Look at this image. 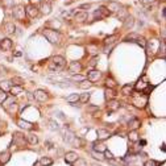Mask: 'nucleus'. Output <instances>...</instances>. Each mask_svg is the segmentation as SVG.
Returning a JSON list of instances; mask_svg holds the SVG:
<instances>
[{
    "label": "nucleus",
    "instance_id": "nucleus-1",
    "mask_svg": "<svg viewBox=\"0 0 166 166\" xmlns=\"http://www.w3.org/2000/svg\"><path fill=\"white\" fill-rule=\"evenodd\" d=\"M42 35L46 40L49 41L50 44H58L61 40V36L55 29H50V28H45L42 30Z\"/></svg>",
    "mask_w": 166,
    "mask_h": 166
},
{
    "label": "nucleus",
    "instance_id": "nucleus-2",
    "mask_svg": "<svg viewBox=\"0 0 166 166\" xmlns=\"http://www.w3.org/2000/svg\"><path fill=\"white\" fill-rule=\"evenodd\" d=\"M132 103H133V106L136 108L142 109L148 104V96L144 92H140V94H136V95L132 94Z\"/></svg>",
    "mask_w": 166,
    "mask_h": 166
},
{
    "label": "nucleus",
    "instance_id": "nucleus-3",
    "mask_svg": "<svg viewBox=\"0 0 166 166\" xmlns=\"http://www.w3.org/2000/svg\"><path fill=\"white\" fill-rule=\"evenodd\" d=\"M65 66H66L65 58L61 57V55H54V57L52 58V62H50L49 67H50V70H53V71H59Z\"/></svg>",
    "mask_w": 166,
    "mask_h": 166
},
{
    "label": "nucleus",
    "instance_id": "nucleus-4",
    "mask_svg": "<svg viewBox=\"0 0 166 166\" xmlns=\"http://www.w3.org/2000/svg\"><path fill=\"white\" fill-rule=\"evenodd\" d=\"M12 15H13V19L15 20H19V21H23L25 19V8L23 6H16L12 11Z\"/></svg>",
    "mask_w": 166,
    "mask_h": 166
},
{
    "label": "nucleus",
    "instance_id": "nucleus-5",
    "mask_svg": "<svg viewBox=\"0 0 166 166\" xmlns=\"http://www.w3.org/2000/svg\"><path fill=\"white\" fill-rule=\"evenodd\" d=\"M38 13H40V9H38V7L35 6V4H28V6L25 7V15L28 17L35 19L38 16Z\"/></svg>",
    "mask_w": 166,
    "mask_h": 166
},
{
    "label": "nucleus",
    "instance_id": "nucleus-6",
    "mask_svg": "<svg viewBox=\"0 0 166 166\" xmlns=\"http://www.w3.org/2000/svg\"><path fill=\"white\" fill-rule=\"evenodd\" d=\"M109 15H111V13H109V11L107 9V7L102 6V7H99V8L94 12V17L96 19V20H102V19L108 17Z\"/></svg>",
    "mask_w": 166,
    "mask_h": 166
},
{
    "label": "nucleus",
    "instance_id": "nucleus-7",
    "mask_svg": "<svg viewBox=\"0 0 166 166\" xmlns=\"http://www.w3.org/2000/svg\"><path fill=\"white\" fill-rule=\"evenodd\" d=\"M102 77V73L99 71V70H91V71L87 74V80H90V82H96V80H99Z\"/></svg>",
    "mask_w": 166,
    "mask_h": 166
},
{
    "label": "nucleus",
    "instance_id": "nucleus-8",
    "mask_svg": "<svg viewBox=\"0 0 166 166\" xmlns=\"http://www.w3.org/2000/svg\"><path fill=\"white\" fill-rule=\"evenodd\" d=\"M119 108H120V102L119 100H116V99H111V100H108V103H107V109H108L109 112L118 111Z\"/></svg>",
    "mask_w": 166,
    "mask_h": 166
},
{
    "label": "nucleus",
    "instance_id": "nucleus-9",
    "mask_svg": "<svg viewBox=\"0 0 166 166\" xmlns=\"http://www.w3.org/2000/svg\"><path fill=\"white\" fill-rule=\"evenodd\" d=\"M35 99H37L38 102H46L49 99V95L46 91H44V90H37V91L35 92Z\"/></svg>",
    "mask_w": 166,
    "mask_h": 166
},
{
    "label": "nucleus",
    "instance_id": "nucleus-10",
    "mask_svg": "<svg viewBox=\"0 0 166 166\" xmlns=\"http://www.w3.org/2000/svg\"><path fill=\"white\" fill-rule=\"evenodd\" d=\"M13 48V42H12V40H9V38H3V40L0 41V49H3V50H11V49Z\"/></svg>",
    "mask_w": 166,
    "mask_h": 166
},
{
    "label": "nucleus",
    "instance_id": "nucleus-11",
    "mask_svg": "<svg viewBox=\"0 0 166 166\" xmlns=\"http://www.w3.org/2000/svg\"><path fill=\"white\" fill-rule=\"evenodd\" d=\"M140 125H141V121L138 120L137 118H133V119H131V120L128 121L129 131H137V129L140 128Z\"/></svg>",
    "mask_w": 166,
    "mask_h": 166
},
{
    "label": "nucleus",
    "instance_id": "nucleus-12",
    "mask_svg": "<svg viewBox=\"0 0 166 166\" xmlns=\"http://www.w3.org/2000/svg\"><path fill=\"white\" fill-rule=\"evenodd\" d=\"M38 9H41L44 15H49L50 12H52V6H50V3H49V1L42 0V1L40 3V8H38Z\"/></svg>",
    "mask_w": 166,
    "mask_h": 166
},
{
    "label": "nucleus",
    "instance_id": "nucleus-13",
    "mask_svg": "<svg viewBox=\"0 0 166 166\" xmlns=\"http://www.w3.org/2000/svg\"><path fill=\"white\" fill-rule=\"evenodd\" d=\"M96 135H98V140L103 141V140H107V138L111 136V133H109V131H107V129L100 128L96 131Z\"/></svg>",
    "mask_w": 166,
    "mask_h": 166
},
{
    "label": "nucleus",
    "instance_id": "nucleus-14",
    "mask_svg": "<svg viewBox=\"0 0 166 166\" xmlns=\"http://www.w3.org/2000/svg\"><path fill=\"white\" fill-rule=\"evenodd\" d=\"M69 70L73 74H78L82 71V65H80V62H71L69 66Z\"/></svg>",
    "mask_w": 166,
    "mask_h": 166
},
{
    "label": "nucleus",
    "instance_id": "nucleus-15",
    "mask_svg": "<svg viewBox=\"0 0 166 166\" xmlns=\"http://www.w3.org/2000/svg\"><path fill=\"white\" fill-rule=\"evenodd\" d=\"M120 8H123V7H121L118 1H109V3L107 4V9L109 11V13H112V12H118Z\"/></svg>",
    "mask_w": 166,
    "mask_h": 166
},
{
    "label": "nucleus",
    "instance_id": "nucleus-16",
    "mask_svg": "<svg viewBox=\"0 0 166 166\" xmlns=\"http://www.w3.org/2000/svg\"><path fill=\"white\" fill-rule=\"evenodd\" d=\"M123 21H124V28L125 29H131L132 26L135 25V19H133V16H131V15H128Z\"/></svg>",
    "mask_w": 166,
    "mask_h": 166
},
{
    "label": "nucleus",
    "instance_id": "nucleus-17",
    "mask_svg": "<svg viewBox=\"0 0 166 166\" xmlns=\"http://www.w3.org/2000/svg\"><path fill=\"white\" fill-rule=\"evenodd\" d=\"M92 149H94V152H96V153H104L107 150V146L100 142H94L92 144Z\"/></svg>",
    "mask_w": 166,
    "mask_h": 166
},
{
    "label": "nucleus",
    "instance_id": "nucleus-18",
    "mask_svg": "<svg viewBox=\"0 0 166 166\" xmlns=\"http://www.w3.org/2000/svg\"><path fill=\"white\" fill-rule=\"evenodd\" d=\"M74 17H75V20H78V21H86L87 19H89V13H87L86 11H80L74 15Z\"/></svg>",
    "mask_w": 166,
    "mask_h": 166
},
{
    "label": "nucleus",
    "instance_id": "nucleus-19",
    "mask_svg": "<svg viewBox=\"0 0 166 166\" xmlns=\"http://www.w3.org/2000/svg\"><path fill=\"white\" fill-rule=\"evenodd\" d=\"M17 125L20 127V128H23V129H26V131H30V129L33 128V124H32V123H29V121L23 120V119H20V120H17Z\"/></svg>",
    "mask_w": 166,
    "mask_h": 166
},
{
    "label": "nucleus",
    "instance_id": "nucleus-20",
    "mask_svg": "<svg viewBox=\"0 0 166 166\" xmlns=\"http://www.w3.org/2000/svg\"><path fill=\"white\" fill-rule=\"evenodd\" d=\"M77 158H78V154H77V153H74V152L66 153V156H65L66 163H73L74 161H77Z\"/></svg>",
    "mask_w": 166,
    "mask_h": 166
},
{
    "label": "nucleus",
    "instance_id": "nucleus-21",
    "mask_svg": "<svg viewBox=\"0 0 166 166\" xmlns=\"http://www.w3.org/2000/svg\"><path fill=\"white\" fill-rule=\"evenodd\" d=\"M119 40V36L118 35H112V36H108V37H106V40H104V45H113L116 41Z\"/></svg>",
    "mask_w": 166,
    "mask_h": 166
},
{
    "label": "nucleus",
    "instance_id": "nucleus-22",
    "mask_svg": "<svg viewBox=\"0 0 166 166\" xmlns=\"http://www.w3.org/2000/svg\"><path fill=\"white\" fill-rule=\"evenodd\" d=\"M12 87V82L11 80H3V82H0V90L4 92L9 91V89Z\"/></svg>",
    "mask_w": 166,
    "mask_h": 166
},
{
    "label": "nucleus",
    "instance_id": "nucleus-23",
    "mask_svg": "<svg viewBox=\"0 0 166 166\" xmlns=\"http://www.w3.org/2000/svg\"><path fill=\"white\" fill-rule=\"evenodd\" d=\"M26 141H28L29 144H32V145H37L38 144V137L35 135V133H29V135L26 136Z\"/></svg>",
    "mask_w": 166,
    "mask_h": 166
},
{
    "label": "nucleus",
    "instance_id": "nucleus-24",
    "mask_svg": "<svg viewBox=\"0 0 166 166\" xmlns=\"http://www.w3.org/2000/svg\"><path fill=\"white\" fill-rule=\"evenodd\" d=\"M121 94L123 95H132L133 94V84H125V86H123Z\"/></svg>",
    "mask_w": 166,
    "mask_h": 166
},
{
    "label": "nucleus",
    "instance_id": "nucleus-25",
    "mask_svg": "<svg viewBox=\"0 0 166 166\" xmlns=\"http://www.w3.org/2000/svg\"><path fill=\"white\" fill-rule=\"evenodd\" d=\"M15 141L19 144V145H25L26 144V138L24 137L23 135H20V133H15Z\"/></svg>",
    "mask_w": 166,
    "mask_h": 166
},
{
    "label": "nucleus",
    "instance_id": "nucleus-26",
    "mask_svg": "<svg viewBox=\"0 0 166 166\" xmlns=\"http://www.w3.org/2000/svg\"><path fill=\"white\" fill-rule=\"evenodd\" d=\"M104 94H106V99H108V100H111V99H115V96L118 95L113 89H106Z\"/></svg>",
    "mask_w": 166,
    "mask_h": 166
},
{
    "label": "nucleus",
    "instance_id": "nucleus-27",
    "mask_svg": "<svg viewBox=\"0 0 166 166\" xmlns=\"http://www.w3.org/2000/svg\"><path fill=\"white\" fill-rule=\"evenodd\" d=\"M133 42H136V44H137V45H140L141 48H144V49H145V48H146V45H148V42H146V40L142 37V36H137V37H136V40L133 41Z\"/></svg>",
    "mask_w": 166,
    "mask_h": 166
},
{
    "label": "nucleus",
    "instance_id": "nucleus-28",
    "mask_svg": "<svg viewBox=\"0 0 166 166\" xmlns=\"http://www.w3.org/2000/svg\"><path fill=\"white\" fill-rule=\"evenodd\" d=\"M91 86H92V83L87 79H83L79 83V89H82V90H89V89H91Z\"/></svg>",
    "mask_w": 166,
    "mask_h": 166
},
{
    "label": "nucleus",
    "instance_id": "nucleus-29",
    "mask_svg": "<svg viewBox=\"0 0 166 166\" xmlns=\"http://www.w3.org/2000/svg\"><path fill=\"white\" fill-rule=\"evenodd\" d=\"M9 92H11L12 95H19L23 92V86H12L11 89H9Z\"/></svg>",
    "mask_w": 166,
    "mask_h": 166
},
{
    "label": "nucleus",
    "instance_id": "nucleus-30",
    "mask_svg": "<svg viewBox=\"0 0 166 166\" xmlns=\"http://www.w3.org/2000/svg\"><path fill=\"white\" fill-rule=\"evenodd\" d=\"M78 100H79V95L78 94H71L66 98V102H67V103H77Z\"/></svg>",
    "mask_w": 166,
    "mask_h": 166
},
{
    "label": "nucleus",
    "instance_id": "nucleus-31",
    "mask_svg": "<svg viewBox=\"0 0 166 166\" xmlns=\"http://www.w3.org/2000/svg\"><path fill=\"white\" fill-rule=\"evenodd\" d=\"M38 162H40L42 166H50V165H53V160H52V158H49V157H41V160L38 161Z\"/></svg>",
    "mask_w": 166,
    "mask_h": 166
},
{
    "label": "nucleus",
    "instance_id": "nucleus-32",
    "mask_svg": "<svg viewBox=\"0 0 166 166\" xmlns=\"http://www.w3.org/2000/svg\"><path fill=\"white\" fill-rule=\"evenodd\" d=\"M4 29H6L7 33H15V29H16V26H15L13 23H6Z\"/></svg>",
    "mask_w": 166,
    "mask_h": 166
},
{
    "label": "nucleus",
    "instance_id": "nucleus-33",
    "mask_svg": "<svg viewBox=\"0 0 166 166\" xmlns=\"http://www.w3.org/2000/svg\"><path fill=\"white\" fill-rule=\"evenodd\" d=\"M116 13H118L119 20H121V21H123L124 19H125L127 16H128V13H127V9H124V8H120L118 12H116Z\"/></svg>",
    "mask_w": 166,
    "mask_h": 166
},
{
    "label": "nucleus",
    "instance_id": "nucleus-34",
    "mask_svg": "<svg viewBox=\"0 0 166 166\" xmlns=\"http://www.w3.org/2000/svg\"><path fill=\"white\" fill-rule=\"evenodd\" d=\"M129 140H131L132 142H137V141L140 140L137 132H136V131H131V133H129Z\"/></svg>",
    "mask_w": 166,
    "mask_h": 166
},
{
    "label": "nucleus",
    "instance_id": "nucleus-35",
    "mask_svg": "<svg viewBox=\"0 0 166 166\" xmlns=\"http://www.w3.org/2000/svg\"><path fill=\"white\" fill-rule=\"evenodd\" d=\"M16 109H17V104L15 103V102H12V103H9V106H7V111H8L11 115H15Z\"/></svg>",
    "mask_w": 166,
    "mask_h": 166
},
{
    "label": "nucleus",
    "instance_id": "nucleus-36",
    "mask_svg": "<svg viewBox=\"0 0 166 166\" xmlns=\"http://www.w3.org/2000/svg\"><path fill=\"white\" fill-rule=\"evenodd\" d=\"M71 165L73 166H87V163H86V161L83 160V158H77V161H74Z\"/></svg>",
    "mask_w": 166,
    "mask_h": 166
},
{
    "label": "nucleus",
    "instance_id": "nucleus-37",
    "mask_svg": "<svg viewBox=\"0 0 166 166\" xmlns=\"http://www.w3.org/2000/svg\"><path fill=\"white\" fill-rule=\"evenodd\" d=\"M146 86H148V83H144V82H142V79H138L135 87H136L137 90H145V87H146Z\"/></svg>",
    "mask_w": 166,
    "mask_h": 166
},
{
    "label": "nucleus",
    "instance_id": "nucleus-38",
    "mask_svg": "<svg viewBox=\"0 0 166 166\" xmlns=\"http://www.w3.org/2000/svg\"><path fill=\"white\" fill-rule=\"evenodd\" d=\"M8 161H9V153L8 152L0 154V162L1 163H6V162H8Z\"/></svg>",
    "mask_w": 166,
    "mask_h": 166
},
{
    "label": "nucleus",
    "instance_id": "nucleus-39",
    "mask_svg": "<svg viewBox=\"0 0 166 166\" xmlns=\"http://www.w3.org/2000/svg\"><path fill=\"white\" fill-rule=\"evenodd\" d=\"M106 84H107V89H113V87L116 86V82H115V79H112V78H107Z\"/></svg>",
    "mask_w": 166,
    "mask_h": 166
},
{
    "label": "nucleus",
    "instance_id": "nucleus-40",
    "mask_svg": "<svg viewBox=\"0 0 166 166\" xmlns=\"http://www.w3.org/2000/svg\"><path fill=\"white\" fill-rule=\"evenodd\" d=\"M90 96H91V95H90L89 92H87V94H83L82 96H79V102L80 103H87V102L90 100Z\"/></svg>",
    "mask_w": 166,
    "mask_h": 166
},
{
    "label": "nucleus",
    "instance_id": "nucleus-41",
    "mask_svg": "<svg viewBox=\"0 0 166 166\" xmlns=\"http://www.w3.org/2000/svg\"><path fill=\"white\" fill-rule=\"evenodd\" d=\"M7 99H8V94H7V92H4V91H1V90H0V104H3L4 102L7 100Z\"/></svg>",
    "mask_w": 166,
    "mask_h": 166
},
{
    "label": "nucleus",
    "instance_id": "nucleus-42",
    "mask_svg": "<svg viewBox=\"0 0 166 166\" xmlns=\"http://www.w3.org/2000/svg\"><path fill=\"white\" fill-rule=\"evenodd\" d=\"M11 82H12V84H13V86H23L24 80L20 79V78H13V79L11 80Z\"/></svg>",
    "mask_w": 166,
    "mask_h": 166
},
{
    "label": "nucleus",
    "instance_id": "nucleus-43",
    "mask_svg": "<svg viewBox=\"0 0 166 166\" xmlns=\"http://www.w3.org/2000/svg\"><path fill=\"white\" fill-rule=\"evenodd\" d=\"M99 111V107L98 106H87V112L89 113H94V112Z\"/></svg>",
    "mask_w": 166,
    "mask_h": 166
},
{
    "label": "nucleus",
    "instance_id": "nucleus-44",
    "mask_svg": "<svg viewBox=\"0 0 166 166\" xmlns=\"http://www.w3.org/2000/svg\"><path fill=\"white\" fill-rule=\"evenodd\" d=\"M98 61H99V57H98V55H95V57L91 58V61H90V66H91V67H94V66L98 63Z\"/></svg>",
    "mask_w": 166,
    "mask_h": 166
},
{
    "label": "nucleus",
    "instance_id": "nucleus-45",
    "mask_svg": "<svg viewBox=\"0 0 166 166\" xmlns=\"http://www.w3.org/2000/svg\"><path fill=\"white\" fill-rule=\"evenodd\" d=\"M104 156H106V158H107V160H113V154H112V153L111 152H109V150H108V149H107V150H106V152H104Z\"/></svg>",
    "mask_w": 166,
    "mask_h": 166
},
{
    "label": "nucleus",
    "instance_id": "nucleus-46",
    "mask_svg": "<svg viewBox=\"0 0 166 166\" xmlns=\"http://www.w3.org/2000/svg\"><path fill=\"white\" fill-rule=\"evenodd\" d=\"M141 4H144V6H150V4L156 3V0H140Z\"/></svg>",
    "mask_w": 166,
    "mask_h": 166
},
{
    "label": "nucleus",
    "instance_id": "nucleus-47",
    "mask_svg": "<svg viewBox=\"0 0 166 166\" xmlns=\"http://www.w3.org/2000/svg\"><path fill=\"white\" fill-rule=\"evenodd\" d=\"M158 163L156 162V161H153V160H150V161H146L145 163H144V166H157Z\"/></svg>",
    "mask_w": 166,
    "mask_h": 166
},
{
    "label": "nucleus",
    "instance_id": "nucleus-48",
    "mask_svg": "<svg viewBox=\"0 0 166 166\" xmlns=\"http://www.w3.org/2000/svg\"><path fill=\"white\" fill-rule=\"evenodd\" d=\"M49 124H50V128H52V129H58L57 123H54V121H53V120H50V121H49Z\"/></svg>",
    "mask_w": 166,
    "mask_h": 166
},
{
    "label": "nucleus",
    "instance_id": "nucleus-49",
    "mask_svg": "<svg viewBox=\"0 0 166 166\" xmlns=\"http://www.w3.org/2000/svg\"><path fill=\"white\" fill-rule=\"evenodd\" d=\"M73 79H74V80H79V82H82V80L84 79V78H83V77H80V75H78V74H75L74 77H73Z\"/></svg>",
    "mask_w": 166,
    "mask_h": 166
},
{
    "label": "nucleus",
    "instance_id": "nucleus-50",
    "mask_svg": "<svg viewBox=\"0 0 166 166\" xmlns=\"http://www.w3.org/2000/svg\"><path fill=\"white\" fill-rule=\"evenodd\" d=\"M90 7H91V4H82V6L79 7V9H89Z\"/></svg>",
    "mask_w": 166,
    "mask_h": 166
},
{
    "label": "nucleus",
    "instance_id": "nucleus-51",
    "mask_svg": "<svg viewBox=\"0 0 166 166\" xmlns=\"http://www.w3.org/2000/svg\"><path fill=\"white\" fill-rule=\"evenodd\" d=\"M160 50L162 52V54H165V42H161V46H160Z\"/></svg>",
    "mask_w": 166,
    "mask_h": 166
},
{
    "label": "nucleus",
    "instance_id": "nucleus-52",
    "mask_svg": "<svg viewBox=\"0 0 166 166\" xmlns=\"http://www.w3.org/2000/svg\"><path fill=\"white\" fill-rule=\"evenodd\" d=\"M28 98H29V100H33V99H35V95H33V94H28Z\"/></svg>",
    "mask_w": 166,
    "mask_h": 166
},
{
    "label": "nucleus",
    "instance_id": "nucleus-53",
    "mask_svg": "<svg viewBox=\"0 0 166 166\" xmlns=\"http://www.w3.org/2000/svg\"><path fill=\"white\" fill-rule=\"evenodd\" d=\"M33 166H42V165H41L40 162H36V163H35V165H33Z\"/></svg>",
    "mask_w": 166,
    "mask_h": 166
},
{
    "label": "nucleus",
    "instance_id": "nucleus-54",
    "mask_svg": "<svg viewBox=\"0 0 166 166\" xmlns=\"http://www.w3.org/2000/svg\"><path fill=\"white\" fill-rule=\"evenodd\" d=\"M46 1H50V0H46Z\"/></svg>",
    "mask_w": 166,
    "mask_h": 166
},
{
    "label": "nucleus",
    "instance_id": "nucleus-55",
    "mask_svg": "<svg viewBox=\"0 0 166 166\" xmlns=\"http://www.w3.org/2000/svg\"><path fill=\"white\" fill-rule=\"evenodd\" d=\"M0 136H1V133H0Z\"/></svg>",
    "mask_w": 166,
    "mask_h": 166
}]
</instances>
